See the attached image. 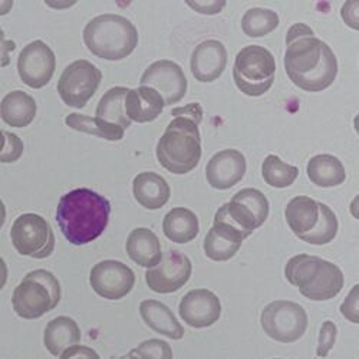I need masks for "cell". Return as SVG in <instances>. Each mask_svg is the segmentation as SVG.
Instances as JSON below:
<instances>
[{"label": "cell", "mask_w": 359, "mask_h": 359, "mask_svg": "<svg viewBox=\"0 0 359 359\" xmlns=\"http://www.w3.org/2000/svg\"><path fill=\"white\" fill-rule=\"evenodd\" d=\"M285 69L302 91L320 93L338 75V59L327 43L318 39L305 23H294L286 35Z\"/></svg>", "instance_id": "6da1fadb"}, {"label": "cell", "mask_w": 359, "mask_h": 359, "mask_svg": "<svg viewBox=\"0 0 359 359\" xmlns=\"http://www.w3.org/2000/svg\"><path fill=\"white\" fill-rule=\"evenodd\" d=\"M111 215V203L89 189H75L57 203L56 222L74 246L91 243L104 233Z\"/></svg>", "instance_id": "7a4b0ae2"}, {"label": "cell", "mask_w": 359, "mask_h": 359, "mask_svg": "<svg viewBox=\"0 0 359 359\" xmlns=\"http://www.w3.org/2000/svg\"><path fill=\"white\" fill-rule=\"evenodd\" d=\"M287 282L305 297L323 302L338 296L344 287V273L332 262L306 253L293 256L285 267Z\"/></svg>", "instance_id": "3957f363"}, {"label": "cell", "mask_w": 359, "mask_h": 359, "mask_svg": "<svg viewBox=\"0 0 359 359\" xmlns=\"http://www.w3.org/2000/svg\"><path fill=\"white\" fill-rule=\"evenodd\" d=\"M88 50L105 61H121L138 45L137 27L121 15H100L89 20L83 29Z\"/></svg>", "instance_id": "277c9868"}, {"label": "cell", "mask_w": 359, "mask_h": 359, "mask_svg": "<svg viewBox=\"0 0 359 359\" xmlns=\"http://www.w3.org/2000/svg\"><path fill=\"white\" fill-rule=\"evenodd\" d=\"M156 153L161 167L172 174L193 171L201 158L198 124L187 116H175L158 140Z\"/></svg>", "instance_id": "5b68a950"}, {"label": "cell", "mask_w": 359, "mask_h": 359, "mask_svg": "<svg viewBox=\"0 0 359 359\" xmlns=\"http://www.w3.org/2000/svg\"><path fill=\"white\" fill-rule=\"evenodd\" d=\"M61 294V283L56 276L45 269H38L29 272L13 290V311L23 319H39L59 305Z\"/></svg>", "instance_id": "8992f818"}, {"label": "cell", "mask_w": 359, "mask_h": 359, "mask_svg": "<svg viewBox=\"0 0 359 359\" xmlns=\"http://www.w3.org/2000/svg\"><path fill=\"white\" fill-rule=\"evenodd\" d=\"M276 61L271 50L249 45L237 53L233 78L236 86L248 97H262L275 82Z\"/></svg>", "instance_id": "52a82bcc"}, {"label": "cell", "mask_w": 359, "mask_h": 359, "mask_svg": "<svg viewBox=\"0 0 359 359\" xmlns=\"http://www.w3.org/2000/svg\"><path fill=\"white\" fill-rule=\"evenodd\" d=\"M264 334L280 344H292L301 339L308 329L306 311L290 301H275L269 304L260 315Z\"/></svg>", "instance_id": "ba28073f"}, {"label": "cell", "mask_w": 359, "mask_h": 359, "mask_svg": "<svg viewBox=\"0 0 359 359\" xmlns=\"http://www.w3.org/2000/svg\"><path fill=\"white\" fill-rule=\"evenodd\" d=\"M11 238L18 253L27 257L46 259L55 249V234L50 224L35 213L22 215L13 222Z\"/></svg>", "instance_id": "9c48e42d"}, {"label": "cell", "mask_w": 359, "mask_h": 359, "mask_svg": "<svg viewBox=\"0 0 359 359\" xmlns=\"http://www.w3.org/2000/svg\"><path fill=\"white\" fill-rule=\"evenodd\" d=\"M102 81V72L86 59H78L68 65L57 81V93L72 108H83L91 100Z\"/></svg>", "instance_id": "30bf717a"}, {"label": "cell", "mask_w": 359, "mask_h": 359, "mask_svg": "<svg viewBox=\"0 0 359 359\" xmlns=\"http://www.w3.org/2000/svg\"><path fill=\"white\" fill-rule=\"evenodd\" d=\"M191 272V260L182 252L170 250L163 256L157 266L148 269L145 282L156 293H174L190 280Z\"/></svg>", "instance_id": "8fae6325"}, {"label": "cell", "mask_w": 359, "mask_h": 359, "mask_svg": "<svg viewBox=\"0 0 359 359\" xmlns=\"http://www.w3.org/2000/svg\"><path fill=\"white\" fill-rule=\"evenodd\" d=\"M89 283L101 297L119 301L134 289L135 273L123 262L104 260L91 269Z\"/></svg>", "instance_id": "7c38bea8"}, {"label": "cell", "mask_w": 359, "mask_h": 359, "mask_svg": "<svg viewBox=\"0 0 359 359\" xmlns=\"http://www.w3.org/2000/svg\"><path fill=\"white\" fill-rule=\"evenodd\" d=\"M56 69L53 50L42 41L26 45L18 57V72L25 85L34 89L46 86Z\"/></svg>", "instance_id": "4fadbf2b"}, {"label": "cell", "mask_w": 359, "mask_h": 359, "mask_svg": "<svg viewBox=\"0 0 359 359\" xmlns=\"http://www.w3.org/2000/svg\"><path fill=\"white\" fill-rule=\"evenodd\" d=\"M142 86L154 88L161 94L165 105H174L182 101L187 94V78L178 64L161 59L149 65L141 76Z\"/></svg>", "instance_id": "5bb4252c"}, {"label": "cell", "mask_w": 359, "mask_h": 359, "mask_svg": "<svg viewBox=\"0 0 359 359\" xmlns=\"http://www.w3.org/2000/svg\"><path fill=\"white\" fill-rule=\"evenodd\" d=\"M178 312L189 326L203 329L215 325L220 319L222 304L212 290L194 289L182 299Z\"/></svg>", "instance_id": "9a60e30c"}, {"label": "cell", "mask_w": 359, "mask_h": 359, "mask_svg": "<svg viewBox=\"0 0 359 359\" xmlns=\"http://www.w3.org/2000/svg\"><path fill=\"white\" fill-rule=\"evenodd\" d=\"M246 158L237 149H223L216 153L205 167L207 182L216 190H229L242 182L246 174Z\"/></svg>", "instance_id": "2e32d148"}, {"label": "cell", "mask_w": 359, "mask_h": 359, "mask_svg": "<svg viewBox=\"0 0 359 359\" xmlns=\"http://www.w3.org/2000/svg\"><path fill=\"white\" fill-rule=\"evenodd\" d=\"M248 236L220 216H215L213 227L204 238V253L215 262H227L236 256Z\"/></svg>", "instance_id": "e0dca14e"}, {"label": "cell", "mask_w": 359, "mask_h": 359, "mask_svg": "<svg viewBox=\"0 0 359 359\" xmlns=\"http://www.w3.org/2000/svg\"><path fill=\"white\" fill-rule=\"evenodd\" d=\"M227 65V49L216 39L204 41L191 55V72L193 76L203 83L213 82L222 76Z\"/></svg>", "instance_id": "ac0fdd59"}, {"label": "cell", "mask_w": 359, "mask_h": 359, "mask_svg": "<svg viewBox=\"0 0 359 359\" xmlns=\"http://www.w3.org/2000/svg\"><path fill=\"white\" fill-rule=\"evenodd\" d=\"M164 98L154 88L140 86L130 89L126 97V112L130 121L145 124L153 123L164 111Z\"/></svg>", "instance_id": "d6986e66"}, {"label": "cell", "mask_w": 359, "mask_h": 359, "mask_svg": "<svg viewBox=\"0 0 359 359\" xmlns=\"http://www.w3.org/2000/svg\"><path fill=\"white\" fill-rule=\"evenodd\" d=\"M133 193L138 204L147 210H158L164 207L171 196L167 180L157 172H140L133 182Z\"/></svg>", "instance_id": "ffe728a7"}, {"label": "cell", "mask_w": 359, "mask_h": 359, "mask_svg": "<svg viewBox=\"0 0 359 359\" xmlns=\"http://www.w3.org/2000/svg\"><path fill=\"white\" fill-rule=\"evenodd\" d=\"M126 249L130 259L141 267H154L163 259L160 238L147 227H138L130 233Z\"/></svg>", "instance_id": "44dd1931"}, {"label": "cell", "mask_w": 359, "mask_h": 359, "mask_svg": "<svg viewBox=\"0 0 359 359\" xmlns=\"http://www.w3.org/2000/svg\"><path fill=\"white\" fill-rule=\"evenodd\" d=\"M140 313L145 325L151 327L154 332L174 341H180L184 337V327L167 305L154 299H147L140 305Z\"/></svg>", "instance_id": "7402d4cb"}, {"label": "cell", "mask_w": 359, "mask_h": 359, "mask_svg": "<svg viewBox=\"0 0 359 359\" xmlns=\"http://www.w3.org/2000/svg\"><path fill=\"white\" fill-rule=\"evenodd\" d=\"M285 217L294 236L302 238L311 233L319 222V201H315L308 196H296L287 203Z\"/></svg>", "instance_id": "603a6c76"}, {"label": "cell", "mask_w": 359, "mask_h": 359, "mask_svg": "<svg viewBox=\"0 0 359 359\" xmlns=\"http://www.w3.org/2000/svg\"><path fill=\"white\" fill-rule=\"evenodd\" d=\"M81 342V329L69 316L52 319L45 329L43 344L53 356H61L68 348Z\"/></svg>", "instance_id": "cb8c5ba5"}, {"label": "cell", "mask_w": 359, "mask_h": 359, "mask_svg": "<svg viewBox=\"0 0 359 359\" xmlns=\"http://www.w3.org/2000/svg\"><path fill=\"white\" fill-rule=\"evenodd\" d=\"M36 111V101L23 91H12L6 94L0 105V115H2L4 123L15 128H25L32 124Z\"/></svg>", "instance_id": "d4e9b609"}, {"label": "cell", "mask_w": 359, "mask_h": 359, "mask_svg": "<svg viewBox=\"0 0 359 359\" xmlns=\"http://www.w3.org/2000/svg\"><path fill=\"white\" fill-rule=\"evenodd\" d=\"M200 230L197 216L186 207H175L170 210L163 222V231L168 241L186 245L197 237Z\"/></svg>", "instance_id": "484cf974"}, {"label": "cell", "mask_w": 359, "mask_h": 359, "mask_svg": "<svg viewBox=\"0 0 359 359\" xmlns=\"http://www.w3.org/2000/svg\"><path fill=\"white\" fill-rule=\"evenodd\" d=\"M311 182L323 189L341 186L346 180V171L339 158L331 154H319L309 160L306 168Z\"/></svg>", "instance_id": "4316f807"}, {"label": "cell", "mask_w": 359, "mask_h": 359, "mask_svg": "<svg viewBox=\"0 0 359 359\" xmlns=\"http://www.w3.org/2000/svg\"><path fill=\"white\" fill-rule=\"evenodd\" d=\"M128 91L130 89L126 86H115L107 91L98 102L97 118L124 130L130 128L131 121L126 112V97Z\"/></svg>", "instance_id": "83f0119b"}, {"label": "cell", "mask_w": 359, "mask_h": 359, "mask_svg": "<svg viewBox=\"0 0 359 359\" xmlns=\"http://www.w3.org/2000/svg\"><path fill=\"white\" fill-rule=\"evenodd\" d=\"M65 124L79 133H85L89 135H95L108 141H121L124 138L126 130L115 124H109L101 118H93L82 114H69L65 118Z\"/></svg>", "instance_id": "f1b7e54d"}, {"label": "cell", "mask_w": 359, "mask_h": 359, "mask_svg": "<svg viewBox=\"0 0 359 359\" xmlns=\"http://www.w3.org/2000/svg\"><path fill=\"white\" fill-rule=\"evenodd\" d=\"M279 22V15L275 11L253 8L243 15L242 29L249 38H262L272 34Z\"/></svg>", "instance_id": "f546056e"}, {"label": "cell", "mask_w": 359, "mask_h": 359, "mask_svg": "<svg viewBox=\"0 0 359 359\" xmlns=\"http://www.w3.org/2000/svg\"><path fill=\"white\" fill-rule=\"evenodd\" d=\"M262 175L264 182L275 189H286L292 186L299 175L294 165L283 163L278 156H267L262 164Z\"/></svg>", "instance_id": "4dcf8cb0"}, {"label": "cell", "mask_w": 359, "mask_h": 359, "mask_svg": "<svg viewBox=\"0 0 359 359\" xmlns=\"http://www.w3.org/2000/svg\"><path fill=\"white\" fill-rule=\"evenodd\" d=\"M319 207H320V217L318 224L311 233H308L301 238L302 242H306L315 246H323V245L331 243L337 237L338 227H339L337 215L332 212V208L323 203H319Z\"/></svg>", "instance_id": "1f68e13d"}, {"label": "cell", "mask_w": 359, "mask_h": 359, "mask_svg": "<svg viewBox=\"0 0 359 359\" xmlns=\"http://www.w3.org/2000/svg\"><path fill=\"white\" fill-rule=\"evenodd\" d=\"M234 200L241 201L248 210L257 219L263 226L269 216V201L266 196L256 189H243L233 196Z\"/></svg>", "instance_id": "d6a6232c"}, {"label": "cell", "mask_w": 359, "mask_h": 359, "mask_svg": "<svg viewBox=\"0 0 359 359\" xmlns=\"http://www.w3.org/2000/svg\"><path fill=\"white\" fill-rule=\"evenodd\" d=\"M127 356L130 358H157V359H171V346L161 339H148L141 342L135 349H133Z\"/></svg>", "instance_id": "836d02e7"}, {"label": "cell", "mask_w": 359, "mask_h": 359, "mask_svg": "<svg viewBox=\"0 0 359 359\" xmlns=\"http://www.w3.org/2000/svg\"><path fill=\"white\" fill-rule=\"evenodd\" d=\"M2 135H4V147H2V153H0V161L4 164L18 161L23 154L22 140L16 134H12L8 131H2Z\"/></svg>", "instance_id": "e575fe53"}, {"label": "cell", "mask_w": 359, "mask_h": 359, "mask_svg": "<svg viewBox=\"0 0 359 359\" xmlns=\"http://www.w3.org/2000/svg\"><path fill=\"white\" fill-rule=\"evenodd\" d=\"M337 334H338V329L332 320H325L322 323L320 332H319L318 349H316L318 356H327V353L331 352V349L335 345Z\"/></svg>", "instance_id": "d590c367"}, {"label": "cell", "mask_w": 359, "mask_h": 359, "mask_svg": "<svg viewBox=\"0 0 359 359\" xmlns=\"http://www.w3.org/2000/svg\"><path fill=\"white\" fill-rule=\"evenodd\" d=\"M358 289H359V286L355 285L352 287V290L349 292V294L346 296L345 302L341 305V313L352 323L359 322V319H358Z\"/></svg>", "instance_id": "8d00e7d4"}, {"label": "cell", "mask_w": 359, "mask_h": 359, "mask_svg": "<svg viewBox=\"0 0 359 359\" xmlns=\"http://www.w3.org/2000/svg\"><path fill=\"white\" fill-rule=\"evenodd\" d=\"M358 9H359V2L358 0H349V2H345L341 11L342 19L345 22V25H348L349 27L355 29L358 31L359 29V18H358Z\"/></svg>", "instance_id": "74e56055"}, {"label": "cell", "mask_w": 359, "mask_h": 359, "mask_svg": "<svg viewBox=\"0 0 359 359\" xmlns=\"http://www.w3.org/2000/svg\"><path fill=\"white\" fill-rule=\"evenodd\" d=\"M171 115H174V116H187V118L193 119L194 123L200 124L201 119H203V108H201L200 104L193 102V104H189L186 107L172 109Z\"/></svg>", "instance_id": "f35d334b"}, {"label": "cell", "mask_w": 359, "mask_h": 359, "mask_svg": "<svg viewBox=\"0 0 359 359\" xmlns=\"http://www.w3.org/2000/svg\"><path fill=\"white\" fill-rule=\"evenodd\" d=\"M226 2H187V6L201 15H217L226 8Z\"/></svg>", "instance_id": "ab89813d"}, {"label": "cell", "mask_w": 359, "mask_h": 359, "mask_svg": "<svg viewBox=\"0 0 359 359\" xmlns=\"http://www.w3.org/2000/svg\"><path fill=\"white\" fill-rule=\"evenodd\" d=\"M61 358L67 359V358H100V355L88 346H79V345H74L71 348H68Z\"/></svg>", "instance_id": "60d3db41"}]
</instances>
